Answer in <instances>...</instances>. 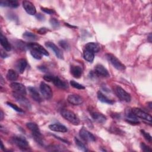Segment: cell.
<instances>
[{"mask_svg": "<svg viewBox=\"0 0 152 152\" xmlns=\"http://www.w3.org/2000/svg\"><path fill=\"white\" fill-rule=\"evenodd\" d=\"M59 45L64 49L68 50L69 49V44L65 40H60L59 42Z\"/></svg>", "mask_w": 152, "mask_h": 152, "instance_id": "e575fe53", "label": "cell"}, {"mask_svg": "<svg viewBox=\"0 0 152 152\" xmlns=\"http://www.w3.org/2000/svg\"><path fill=\"white\" fill-rule=\"evenodd\" d=\"M11 140L14 144H15L17 147L22 150H26L29 148L27 141L23 137L15 135L11 137Z\"/></svg>", "mask_w": 152, "mask_h": 152, "instance_id": "277c9868", "label": "cell"}, {"mask_svg": "<svg viewBox=\"0 0 152 152\" xmlns=\"http://www.w3.org/2000/svg\"><path fill=\"white\" fill-rule=\"evenodd\" d=\"M54 77L53 75H44L43 76V79L47 81H49V82H52L53 80V78H54Z\"/></svg>", "mask_w": 152, "mask_h": 152, "instance_id": "74e56055", "label": "cell"}, {"mask_svg": "<svg viewBox=\"0 0 152 152\" xmlns=\"http://www.w3.org/2000/svg\"><path fill=\"white\" fill-rule=\"evenodd\" d=\"M26 126L28 129H30L32 133L33 137L34 140L39 145H42L43 144V137L40 131L38 125L34 122H28L26 124Z\"/></svg>", "mask_w": 152, "mask_h": 152, "instance_id": "6da1fadb", "label": "cell"}, {"mask_svg": "<svg viewBox=\"0 0 152 152\" xmlns=\"http://www.w3.org/2000/svg\"><path fill=\"white\" fill-rule=\"evenodd\" d=\"M1 57L3 58L8 56V55L6 53H4V52H3L2 50H1Z\"/></svg>", "mask_w": 152, "mask_h": 152, "instance_id": "b9f144b4", "label": "cell"}, {"mask_svg": "<svg viewBox=\"0 0 152 152\" xmlns=\"http://www.w3.org/2000/svg\"><path fill=\"white\" fill-rule=\"evenodd\" d=\"M28 48L30 49H33L37 52H39L42 55H45L46 56H49V53L48 51L40 45L37 43H28Z\"/></svg>", "mask_w": 152, "mask_h": 152, "instance_id": "8fae6325", "label": "cell"}, {"mask_svg": "<svg viewBox=\"0 0 152 152\" xmlns=\"http://www.w3.org/2000/svg\"><path fill=\"white\" fill-rule=\"evenodd\" d=\"M23 37L24 39L28 41H36L38 39V37L35 34L30 31H25L23 34Z\"/></svg>", "mask_w": 152, "mask_h": 152, "instance_id": "484cf974", "label": "cell"}, {"mask_svg": "<svg viewBox=\"0 0 152 152\" xmlns=\"http://www.w3.org/2000/svg\"><path fill=\"white\" fill-rule=\"evenodd\" d=\"M53 83L55 84V86L59 88H62V89H66L68 87V84L61 80L59 77H54L53 80Z\"/></svg>", "mask_w": 152, "mask_h": 152, "instance_id": "7402d4cb", "label": "cell"}, {"mask_svg": "<svg viewBox=\"0 0 152 152\" xmlns=\"http://www.w3.org/2000/svg\"><path fill=\"white\" fill-rule=\"evenodd\" d=\"M1 120H2L3 119V116H4V113H3V112H2V110H1Z\"/></svg>", "mask_w": 152, "mask_h": 152, "instance_id": "ee69618b", "label": "cell"}, {"mask_svg": "<svg viewBox=\"0 0 152 152\" xmlns=\"http://www.w3.org/2000/svg\"><path fill=\"white\" fill-rule=\"evenodd\" d=\"M49 128L55 132H66L68 131L67 128L60 124H53L49 125Z\"/></svg>", "mask_w": 152, "mask_h": 152, "instance_id": "d6986e66", "label": "cell"}, {"mask_svg": "<svg viewBox=\"0 0 152 152\" xmlns=\"http://www.w3.org/2000/svg\"><path fill=\"white\" fill-rule=\"evenodd\" d=\"M140 147H141V150L144 151H152V150L150 148V147H149L148 145H147L144 142H141Z\"/></svg>", "mask_w": 152, "mask_h": 152, "instance_id": "d590c367", "label": "cell"}, {"mask_svg": "<svg viewBox=\"0 0 152 152\" xmlns=\"http://www.w3.org/2000/svg\"><path fill=\"white\" fill-rule=\"evenodd\" d=\"M86 50H90L93 53H97L100 50L99 45L95 42H89L85 46Z\"/></svg>", "mask_w": 152, "mask_h": 152, "instance_id": "603a6c76", "label": "cell"}, {"mask_svg": "<svg viewBox=\"0 0 152 152\" xmlns=\"http://www.w3.org/2000/svg\"><path fill=\"white\" fill-rule=\"evenodd\" d=\"M0 5L2 7H8L11 8H17L19 6L18 2L15 0H1Z\"/></svg>", "mask_w": 152, "mask_h": 152, "instance_id": "44dd1931", "label": "cell"}, {"mask_svg": "<svg viewBox=\"0 0 152 152\" xmlns=\"http://www.w3.org/2000/svg\"><path fill=\"white\" fill-rule=\"evenodd\" d=\"M36 18L39 20H40V21H42V20H44L45 19V16L43 15V14H37L36 15Z\"/></svg>", "mask_w": 152, "mask_h": 152, "instance_id": "ab89813d", "label": "cell"}, {"mask_svg": "<svg viewBox=\"0 0 152 152\" xmlns=\"http://www.w3.org/2000/svg\"><path fill=\"white\" fill-rule=\"evenodd\" d=\"M148 42L150 43L151 42V33H150L148 36Z\"/></svg>", "mask_w": 152, "mask_h": 152, "instance_id": "7bdbcfd3", "label": "cell"}, {"mask_svg": "<svg viewBox=\"0 0 152 152\" xmlns=\"http://www.w3.org/2000/svg\"><path fill=\"white\" fill-rule=\"evenodd\" d=\"M61 115L65 119L72 124L74 125H78L80 124V119L72 111L66 109H62L61 110Z\"/></svg>", "mask_w": 152, "mask_h": 152, "instance_id": "7a4b0ae2", "label": "cell"}, {"mask_svg": "<svg viewBox=\"0 0 152 152\" xmlns=\"http://www.w3.org/2000/svg\"><path fill=\"white\" fill-rule=\"evenodd\" d=\"M48 31V29L46 28V27H41V28H40L37 30V32H38V33H39V34H45Z\"/></svg>", "mask_w": 152, "mask_h": 152, "instance_id": "f35d334b", "label": "cell"}, {"mask_svg": "<svg viewBox=\"0 0 152 152\" xmlns=\"http://www.w3.org/2000/svg\"><path fill=\"white\" fill-rule=\"evenodd\" d=\"M80 137L85 141L87 142H93L96 140L95 136L87 130L86 128L83 127L79 131Z\"/></svg>", "mask_w": 152, "mask_h": 152, "instance_id": "ba28073f", "label": "cell"}, {"mask_svg": "<svg viewBox=\"0 0 152 152\" xmlns=\"http://www.w3.org/2000/svg\"><path fill=\"white\" fill-rule=\"evenodd\" d=\"M28 90L30 96L34 101L37 102H41L42 101V97L36 88L33 87H28Z\"/></svg>", "mask_w": 152, "mask_h": 152, "instance_id": "ac0fdd59", "label": "cell"}, {"mask_svg": "<svg viewBox=\"0 0 152 152\" xmlns=\"http://www.w3.org/2000/svg\"><path fill=\"white\" fill-rule=\"evenodd\" d=\"M6 77L8 80L11 81H14L18 78V75L14 70L9 69L7 73Z\"/></svg>", "mask_w": 152, "mask_h": 152, "instance_id": "4316f807", "label": "cell"}, {"mask_svg": "<svg viewBox=\"0 0 152 152\" xmlns=\"http://www.w3.org/2000/svg\"><path fill=\"white\" fill-rule=\"evenodd\" d=\"M12 95L16 99V100L22 106L27 107L28 109L30 108V103L28 100L24 97V95L18 94L15 92L12 93Z\"/></svg>", "mask_w": 152, "mask_h": 152, "instance_id": "7c38bea8", "label": "cell"}, {"mask_svg": "<svg viewBox=\"0 0 152 152\" xmlns=\"http://www.w3.org/2000/svg\"><path fill=\"white\" fill-rule=\"evenodd\" d=\"M70 72L74 77L76 78H79L82 75L83 69L80 66L71 65L70 67Z\"/></svg>", "mask_w": 152, "mask_h": 152, "instance_id": "e0dca14e", "label": "cell"}, {"mask_svg": "<svg viewBox=\"0 0 152 152\" xmlns=\"http://www.w3.org/2000/svg\"><path fill=\"white\" fill-rule=\"evenodd\" d=\"M95 73L100 76L102 77H108L109 74L106 68L101 64H97L96 65L94 68Z\"/></svg>", "mask_w": 152, "mask_h": 152, "instance_id": "9a60e30c", "label": "cell"}, {"mask_svg": "<svg viewBox=\"0 0 152 152\" xmlns=\"http://www.w3.org/2000/svg\"><path fill=\"white\" fill-rule=\"evenodd\" d=\"M7 104L8 106H10L11 108H12L14 110H15V111L18 112H20V113H23L24 111L21 109L19 107H18L17 106H16L15 104L11 103V102H7Z\"/></svg>", "mask_w": 152, "mask_h": 152, "instance_id": "d6a6232c", "label": "cell"}, {"mask_svg": "<svg viewBox=\"0 0 152 152\" xmlns=\"http://www.w3.org/2000/svg\"><path fill=\"white\" fill-rule=\"evenodd\" d=\"M23 7L25 10V11L27 12V14L30 15H34L36 12V10L33 5V3H31L30 1H24L22 2Z\"/></svg>", "mask_w": 152, "mask_h": 152, "instance_id": "4fadbf2b", "label": "cell"}, {"mask_svg": "<svg viewBox=\"0 0 152 152\" xmlns=\"http://www.w3.org/2000/svg\"><path fill=\"white\" fill-rule=\"evenodd\" d=\"M148 105L149 106L150 109H151V102H148Z\"/></svg>", "mask_w": 152, "mask_h": 152, "instance_id": "f6af8a7d", "label": "cell"}, {"mask_svg": "<svg viewBox=\"0 0 152 152\" xmlns=\"http://www.w3.org/2000/svg\"><path fill=\"white\" fill-rule=\"evenodd\" d=\"M40 90L43 97L47 100L52 98L53 92L50 87L44 82H41L40 84Z\"/></svg>", "mask_w": 152, "mask_h": 152, "instance_id": "8992f818", "label": "cell"}, {"mask_svg": "<svg viewBox=\"0 0 152 152\" xmlns=\"http://www.w3.org/2000/svg\"><path fill=\"white\" fill-rule=\"evenodd\" d=\"M30 54L36 59L40 60L42 58V55L41 53H40L39 52L33 49H30Z\"/></svg>", "mask_w": 152, "mask_h": 152, "instance_id": "4dcf8cb0", "label": "cell"}, {"mask_svg": "<svg viewBox=\"0 0 152 152\" xmlns=\"http://www.w3.org/2000/svg\"><path fill=\"white\" fill-rule=\"evenodd\" d=\"M41 10L42 11H43L44 12L48 14H53L54 13H55V11L52 10V9H50V8H44V7H41Z\"/></svg>", "mask_w": 152, "mask_h": 152, "instance_id": "8d00e7d4", "label": "cell"}, {"mask_svg": "<svg viewBox=\"0 0 152 152\" xmlns=\"http://www.w3.org/2000/svg\"><path fill=\"white\" fill-rule=\"evenodd\" d=\"M97 98H98L99 100L103 102V103L109 104H112L114 103V101H113L112 100L109 99L104 94H103L100 91H99L97 92Z\"/></svg>", "mask_w": 152, "mask_h": 152, "instance_id": "d4e9b609", "label": "cell"}, {"mask_svg": "<svg viewBox=\"0 0 152 152\" xmlns=\"http://www.w3.org/2000/svg\"><path fill=\"white\" fill-rule=\"evenodd\" d=\"M83 56L86 61H87L89 62H92L94 58V53L86 49L84 52Z\"/></svg>", "mask_w": 152, "mask_h": 152, "instance_id": "83f0119b", "label": "cell"}, {"mask_svg": "<svg viewBox=\"0 0 152 152\" xmlns=\"http://www.w3.org/2000/svg\"><path fill=\"white\" fill-rule=\"evenodd\" d=\"M105 57L107 60L110 62L112 66L115 68L116 69L119 71H124L126 67L125 65H124L120 60H119L115 55L111 53H106L105 55Z\"/></svg>", "mask_w": 152, "mask_h": 152, "instance_id": "3957f363", "label": "cell"}, {"mask_svg": "<svg viewBox=\"0 0 152 152\" xmlns=\"http://www.w3.org/2000/svg\"><path fill=\"white\" fill-rule=\"evenodd\" d=\"M50 23L51 26L55 28H57L59 26V23L58 20L57 19H56L55 18H51L50 19Z\"/></svg>", "mask_w": 152, "mask_h": 152, "instance_id": "1f68e13d", "label": "cell"}, {"mask_svg": "<svg viewBox=\"0 0 152 152\" xmlns=\"http://www.w3.org/2000/svg\"><path fill=\"white\" fill-rule=\"evenodd\" d=\"M131 110H132V113L137 118H140L141 119L146 120L149 122L151 121V119H152L151 116L150 115H149L148 113H147V112H145V111H144L143 110H142L141 109L138 108V107H134V108L131 109Z\"/></svg>", "mask_w": 152, "mask_h": 152, "instance_id": "52a82bcc", "label": "cell"}, {"mask_svg": "<svg viewBox=\"0 0 152 152\" xmlns=\"http://www.w3.org/2000/svg\"><path fill=\"white\" fill-rule=\"evenodd\" d=\"M0 42L1 46L4 48V49L7 51H10L11 49V45L10 44L9 42L8 41L7 39L5 36L2 34V33L1 34V37H0Z\"/></svg>", "mask_w": 152, "mask_h": 152, "instance_id": "cb8c5ba5", "label": "cell"}, {"mask_svg": "<svg viewBox=\"0 0 152 152\" xmlns=\"http://www.w3.org/2000/svg\"><path fill=\"white\" fill-rule=\"evenodd\" d=\"M27 65V61L25 59H18L17 62H16V64H15V67L17 69V71L20 72V73H23L26 66Z\"/></svg>", "mask_w": 152, "mask_h": 152, "instance_id": "ffe728a7", "label": "cell"}, {"mask_svg": "<svg viewBox=\"0 0 152 152\" xmlns=\"http://www.w3.org/2000/svg\"><path fill=\"white\" fill-rule=\"evenodd\" d=\"M40 71H42V72H46L47 71V68L45 66H39L37 67Z\"/></svg>", "mask_w": 152, "mask_h": 152, "instance_id": "60d3db41", "label": "cell"}, {"mask_svg": "<svg viewBox=\"0 0 152 152\" xmlns=\"http://www.w3.org/2000/svg\"><path fill=\"white\" fill-rule=\"evenodd\" d=\"M11 88L13 90L14 92L18 94L25 96L26 94V89L25 86L20 83L13 82L10 84Z\"/></svg>", "mask_w": 152, "mask_h": 152, "instance_id": "30bf717a", "label": "cell"}, {"mask_svg": "<svg viewBox=\"0 0 152 152\" xmlns=\"http://www.w3.org/2000/svg\"><path fill=\"white\" fill-rule=\"evenodd\" d=\"M115 90L116 94L121 100L126 102H129L131 101V95L128 92H126L124 88H122L120 86H116Z\"/></svg>", "mask_w": 152, "mask_h": 152, "instance_id": "5b68a950", "label": "cell"}, {"mask_svg": "<svg viewBox=\"0 0 152 152\" xmlns=\"http://www.w3.org/2000/svg\"><path fill=\"white\" fill-rule=\"evenodd\" d=\"M70 84L72 87L78 89V90H83L85 88V87L84 86L79 84L78 83L75 81L74 80H71L70 81Z\"/></svg>", "mask_w": 152, "mask_h": 152, "instance_id": "f546056e", "label": "cell"}, {"mask_svg": "<svg viewBox=\"0 0 152 152\" xmlns=\"http://www.w3.org/2000/svg\"><path fill=\"white\" fill-rule=\"evenodd\" d=\"M141 134L144 136V138L149 142H151V136L150 135V134L147 132H145L144 130H142L141 129Z\"/></svg>", "mask_w": 152, "mask_h": 152, "instance_id": "836d02e7", "label": "cell"}, {"mask_svg": "<svg viewBox=\"0 0 152 152\" xmlns=\"http://www.w3.org/2000/svg\"><path fill=\"white\" fill-rule=\"evenodd\" d=\"M90 115H91L92 118L99 123L103 124V123L105 122L106 121V117L104 115H103L102 113H101L100 112L93 111V112H90Z\"/></svg>", "mask_w": 152, "mask_h": 152, "instance_id": "2e32d148", "label": "cell"}, {"mask_svg": "<svg viewBox=\"0 0 152 152\" xmlns=\"http://www.w3.org/2000/svg\"><path fill=\"white\" fill-rule=\"evenodd\" d=\"M45 46L50 49L53 53L55 54L56 56L61 59H64V55L63 53L62 52V51L61 50V49L53 42H45Z\"/></svg>", "mask_w": 152, "mask_h": 152, "instance_id": "9c48e42d", "label": "cell"}, {"mask_svg": "<svg viewBox=\"0 0 152 152\" xmlns=\"http://www.w3.org/2000/svg\"><path fill=\"white\" fill-rule=\"evenodd\" d=\"M74 141L75 144L77 145V147L81 150L83 151H87V149L86 148V146L84 145V143H83L78 138H77V137L74 138Z\"/></svg>", "mask_w": 152, "mask_h": 152, "instance_id": "f1b7e54d", "label": "cell"}, {"mask_svg": "<svg viewBox=\"0 0 152 152\" xmlns=\"http://www.w3.org/2000/svg\"><path fill=\"white\" fill-rule=\"evenodd\" d=\"M68 102L73 105H80L83 103V99L79 95L75 94H69L67 97Z\"/></svg>", "mask_w": 152, "mask_h": 152, "instance_id": "5bb4252c", "label": "cell"}]
</instances>
